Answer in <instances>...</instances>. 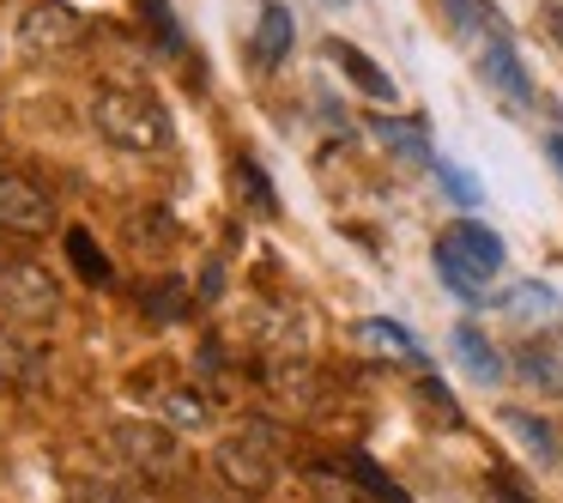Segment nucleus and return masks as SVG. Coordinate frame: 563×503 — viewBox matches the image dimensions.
I'll list each match as a JSON object with an SVG mask.
<instances>
[{
  "instance_id": "nucleus-6",
  "label": "nucleus",
  "mask_w": 563,
  "mask_h": 503,
  "mask_svg": "<svg viewBox=\"0 0 563 503\" xmlns=\"http://www.w3.org/2000/svg\"><path fill=\"white\" fill-rule=\"evenodd\" d=\"M110 442H115V455H122L134 473H146V479H176V473H183L176 437L164 425H146V418H115Z\"/></svg>"
},
{
  "instance_id": "nucleus-24",
  "label": "nucleus",
  "mask_w": 563,
  "mask_h": 503,
  "mask_svg": "<svg viewBox=\"0 0 563 503\" xmlns=\"http://www.w3.org/2000/svg\"><path fill=\"white\" fill-rule=\"evenodd\" d=\"M521 376H527V382H558V364H551V352H521Z\"/></svg>"
},
{
  "instance_id": "nucleus-20",
  "label": "nucleus",
  "mask_w": 563,
  "mask_h": 503,
  "mask_svg": "<svg viewBox=\"0 0 563 503\" xmlns=\"http://www.w3.org/2000/svg\"><path fill=\"white\" fill-rule=\"evenodd\" d=\"M140 304H146L158 321H176V316L188 309V292H183L176 280H158V285H146V292H140Z\"/></svg>"
},
{
  "instance_id": "nucleus-15",
  "label": "nucleus",
  "mask_w": 563,
  "mask_h": 503,
  "mask_svg": "<svg viewBox=\"0 0 563 503\" xmlns=\"http://www.w3.org/2000/svg\"><path fill=\"white\" fill-rule=\"evenodd\" d=\"M357 340H364V346H382V352H400V358H412V364L424 358V346H418L412 333L400 328V321H382V316L357 321Z\"/></svg>"
},
{
  "instance_id": "nucleus-22",
  "label": "nucleus",
  "mask_w": 563,
  "mask_h": 503,
  "mask_svg": "<svg viewBox=\"0 0 563 503\" xmlns=\"http://www.w3.org/2000/svg\"><path fill=\"white\" fill-rule=\"evenodd\" d=\"M442 7H449V19H454V31H461V37H473L478 19H490L485 0H442Z\"/></svg>"
},
{
  "instance_id": "nucleus-10",
  "label": "nucleus",
  "mask_w": 563,
  "mask_h": 503,
  "mask_svg": "<svg viewBox=\"0 0 563 503\" xmlns=\"http://www.w3.org/2000/svg\"><path fill=\"white\" fill-rule=\"evenodd\" d=\"M497 309L509 321H521V328H551V321L563 316V297L551 292L545 280H521V285H509V292H503Z\"/></svg>"
},
{
  "instance_id": "nucleus-4",
  "label": "nucleus",
  "mask_w": 563,
  "mask_h": 503,
  "mask_svg": "<svg viewBox=\"0 0 563 503\" xmlns=\"http://www.w3.org/2000/svg\"><path fill=\"white\" fill-rule=\"evenodd\" d=\"M86 37V13L79 7H67V0H31L25 13H19V55H31V62H43V55H67L74 43Z\"/></svg>"
},
{
  "instance_id": "nucleus-23",
  "label": "nucleus",
  "mask_w": 563,
  "mask_h": 503,
  "mask_svg": "<svg viewBox=\"0 0 563 503\" xmlns=\"http://www.w3.org/2000/svg\"><path fill=\"white\" fill-rule=\"evenodd\" d=\"M146 13H152V31H158L170 50H183V31H176V19H170V7L164 0H146Z\"/></svg>"
},
{
  "instance_id": "nucleus-27",
  "label": "nucleus",
  "mask_w": 563,
  "mask_h": 503,
  "mask_svg": "<svg viewBox=\"0 0 563 503\" xmlns=\"http://www.w3.org/2000/svg\"><path fill=\"white\" fill-rule=\"evenodd\" d=\"M545 158L558 164V176H563V134H551V140H545Z\"/></svg>"
},
{
  "instance_id": "nucleus-18",
  "label": "nucleus",
  "mask_w": 563,
  "mask_h": 503,
  "mask_svg": "<svg viewBox=\"0 0 563 503\" xmlns=\"http://www.w3.org/2000/svg\"><path fill=\"white\" fill-rule=\"evenodd\" d=\"M509 430L527 442V449H533V461H551V455H558V430H551L545 418H533V413H509Z\"/></svg>"
},
{
  "instance_id": "nucleus-3",
  "label": "nucleus",
  "mask_w": 563,
  "mask_h": 503,
  "mask_svg": "<svg viewBox=\"0 0 563 503\" xmlns=\"http://www.w3.org/2000/svg\"><path fill=\"white\" fill-rule=\"evenodd\" d=\"M212 467H219V479L236 497H267L273 479H279V455H273L267 430H231L219 442V455H212Z\"/></svg>"
},
{
  "instance_id": "nucleus-1",
  "label": "nucleus",
  "mask_w": 563,
  "mask_h": 503,
  "mask_svg": "<svg viewBox=\"0 0 563 503\" xmlns=\"http://www.w3.org/2000/svg\"><path fill=\"white\" fill-rule=\"evenodd\" d=\"M503 261H509L503 237L490 231V225H478V219H454L449 231L437 237V273H442V285H449L454 297H466V304L485 297V285L503 273Z\"/></svg>"
},
{
  "instance_id": "nucleus-11",
  "label": "nucleus",
  "mask_w": 563,
  "mask_h": 503,
  "mask_svg": "<svg viewBox=\"0 0 563 503\" xmlns=\"http://www.w3.org/2000/svg\"><path fill=\"white\" fill-rule=\"evenodd\" d=\"M478 67H485V79L503 91V98H515V103H533V79H527L521 55H515V43L503 37V31L485 43V55H478Z\"/></svg>"
},
{
  "instance_id": "nucleus-25",
  "label": "nucleus",
  "mask_w": 563,
  "mask_h": 503,
  "mask_svg": "<svg viewBox=\"0 0 563 503\" xmlns=\"http://www.w3.org/2000/svg\"><path fill=\"white\" fill-rule=\"evenodd\" d=\"M418 394H424V401H430V406H437V413H449V418H454V394H449V389H442V382H437V376H424V382H418Z\"/></svg>"
},
{
  "instance_id": "nucleus-28",
  "label": "nucleus",
  "mask_w": 563,
  "mask_h": 503,
  "mask_svg": "<svg viewBox=\"0 0 563 503\" xmlns=\"http://www.w3.org/2000/svg\"><path fill=\"white\" fill-rule=\"evenodd\" d=\"M545 19H551V31H558V37H563V7H551Z\"/></svg>"
},
{
  "instance_id": "nucleus-5",
  "label": "nucleus",
  "mask_w": 563,
  "mask_h": 503,
  "mask_svg": "<svg viewBox=\"0 0 563 503\" xmlns=\"http://www.w3.org/2000/svg\"><path fill=\"white\" fill-rule=\"evenodd\" d=\"M0 309L25 328H43V321L62 316V285L31 261H0Z\"/></svg>"
},
{
  "instance_id": "nucleus-7",
  "label": "nucleus",
  "mask_w": 563,
  "mask_h": 503,
  "mask_svg": "<svg viewBox=\"0 0 563 503\" xmlns=\"http://www.w3.org/2000/svg\"><path fill=\"white\" fill-rule=\"evenodd\" d=\"M0 231L13 237H49L55 231V200L31 176H0Z\"/></svg>"
},
{
  "instance_id": "nucleus-14",
  "label": "nucleus",
  "mask_w": 563,
  "mask_h": 503,
  "mask_svg": "<svg viewBox=\"0 0 563 503\" xmlns=\"http://www.w3.org/2000/svg\"><path fill=\"white\" fill-rule=\"evenodd\" d=\"M454 352L466 358V370H473L478 382H497V376H503V358H497V346H490L485 333L473 328V321H461V328H454Z\"/></svg>"
},
{
  "instance_id": "nucleus-8",
  "label": "nucleus",
  "mask_w": 563,
  "mask_h": 503,
  "mask_svg": "<svg viewBox=\"0 0 563 503\" xmlns=\"http://www.w3.org/2000/svg\"><path fill=\"white\" fill-rule=\"evenodd\" d=\"M43 376H49L43 340H31V333H19V328H0V382H7V389H37Z\"/></svg>"
},
{
  "instance_id": "nucleus-26",
  "label": "nucleus",
  "mask_w": 563,
  "mask_h": 503,
  "mask_svg": "<svg viewBox=\"0 0 563 503\" xmlns=\"http://www.w3.org/2000/svg\"><path fill=\"white\" fill-rule=\"evenodd\" d=\"M79 497H86V503H134L128 491H115V485H98V479H86V485H79Z\"/></svg>"
},
{
  "instance_id": "nucleus-12",
  "label": "nucleus",
  "mask_w": 563,
  "mask_h": 503,
  "mask_svg": "<svg viewBox=\"0 0 563 503\" xmlns=\"http://www.w3.org/2000/svg\"><path fill=\"white\" fill-rule=\"evenodd\" d=\"M297 43V25H291V7H279V0H267L255 19V37H249V55H255L261 67H279L285 55H291Z\"/></svg>"
},
{
  "instance_id": "nucleus-13",
  "label": "nucleus",
  "mask_w": 563,
  "mask_h": 503,
  "mask_svg": "<svg viewBox=\"0 0 563 503\" xmlns=\"http://www.w3.org/2000/svg\"><path fill=\"white\" fill-rule=\"evenodd\" d=\"M376 140H382V146H388L400 164H424V171L437 164V152H430V140H424V128H418V122H400V116H376Z\"/></svg>"
},
{
  "instance_id": "nucleus-17",
  "label": "nucleus",
  "mask_w": 563,
  "mask_h": 503,
  "mask_svg": "<svg viewBox=\"0 0 563 503\" xmlns=\"http://www.w3.org/2000/svg\"><path fill=\"white\" fill-rule=\"evenodd\" d=\"M236 188H243V195H249V207H255L261 219H273V212H279V195H273L267 171H261L255 158H236Z\"/></svg>"
},
{
  "instance_id": "nucleus-16",
  "label": "nucleus",
  "mask_w": 563,
  "mask_h": 503,
  "mask_svg": "<svg viewBox=\"0 0 563 503\" xmlns=\"http://www.w3.org/2000/svg\"><path fill=\"white\" fill-rule=\"evenodd\" d=\"M67 261H74V273L79 280H91V285H110V255H103L98 243H91V231H67Z\"/></svg>"
},
{
  "instance_id": "nucleus-21",
  "label": "nucleus",
  "mask_w": 563,
  "mask_h": 503,
  "mask_svg": "<svg viewBox=\"0 0 563 503\" xmlns=\"http://www.w3.org/2000/svg\"><path fill=\"white\" fill-rule=\"evenodd\" d=\"M164 406H170V425H195V430L207 425V394H188V389H176Z\"/></svg>"
},
{
  "instance_id": "nucleus-29",
  "label": "nucleus",
  "mask_w": 563,
  "mask_h": 503,
  "mask_svg": "<svg viewBox=\"0 0 563 503\" xmlns=\"http://www.w3.org/2000/svg\"><path fill=\"white\" fill-rule=\"evenodd\" d=\"M328 7H345V0H328Z\"/></svg>"
},
{
  "instance_id": "nucleus-9",
  "label": "nucleus",
  "mask_w": 563,
  "mask_h": 503,
  "mask_svg": "<svg viewBox=\"0 0 563 503\" xmlns=\"http://www.w3.org/2000/svg\"><path fill=\"white\" fill-rule=\"evenodd\" d=\"M321 55H328V62L340 67V74L352 79V86L364 91V98H376V103H394V79L382 74V67L369 62V55L357 50V43H345V37H328V43H321Z\"/></svg>"
},
{
  "instance_id": "nucleus-2",
  "label": "nucleus",
  "mask_w": 563,
  "mask_h": 503,
  "mask_svg": "<svg viewBox=\"0 0 563 503\" xmlns=\"http://www.w3.org/2000/svg\"><path fill=\"white\" fill-rule=\"evenodd\" d=\"M91 122L122 152H164L170 146V116H164V103L152 91H134V86H103L91 98Z\"/></svg>"
},
{
  "instance_id": "nucleus-19",
  "label": "nucleus",
  "mask_w": 563,
  "mask_h": 503,
  "mask_svg": "<svg viewBox=\"0 0 563 503\" xmlns=\"http://www.w3.org/2000/svg\"><path fill=\"white\" fill-rule=\"evenodd\" d=\"M430 171H437V183H442V188H449V200H454V207H466V212H473V207H478V200H485V188H478V183H473V176H466V171H461V164H449V158H437V164H430Z\"/></svg>"
}]
</instances>
